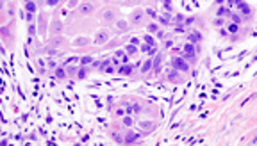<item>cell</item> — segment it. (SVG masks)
<instances>
[{
  "mask_svg": "<svg viewBox=\"0 0 257 146\" xmlns=\"http://www.w3.org/2000/svg\"><path fill=\"white\" fill-rule=\"evenodd\" d=\"M173 66L179 68V70H182V71H186V70H187L186 61H184V59H180V57H175V59H173Z\"/></svg>",
  "mask_w": 257,
  "mask_h": 146,
  "instance_id": "1",
  "label": "cell"
},
{
  "mask_svg": "<svg viewBox=\"0 0 257 146\" xmlns=\"http://www.w3.org/2000/svg\"><path fill=\"white\" fill-rule=\"evenodd\" d=\"M93 9H95V5L93 4H89V2H84L80 5V13L82 14H89V13H93Z\"/></svg>",
  "mask_w": 257,
  "mask_h": 146,
  "instance_id": "2",
  "label": "cell"
},
{
  "mask_svg": "<svg viewBox=\"0 0 257 146\" xmlns=\"http://www.w3.org/2000/svg\"><path fill=\"white\" fill-rule=\"evenodd\" d=\"M184 53H186V57H187V59H193V57H195V50H193V45L186 43V47H184Z\"/></svg>",
  "mask_w": 257,
  "mask_h": 146,
  "instance_id": "3",
  "label": "cell"
},
{
  "mask_svg": "<svg viewBox=\"0 0 257 146\" xmlns=\"http://www.w3.org/2000/svg\"><path fill=\"white\" fill-rule=\"evenodd\" d=\"M154 127H155L154 121H141L139 123V128H143V130H150V128H154Z\"/></svg>",
  "mask_w": 257,
  "mask_h": 146,
  "instance_id": "4",
  "label": "cell"
},
{
  "mask_svg": "<svg viewBox=\"0 0 257 146\" xmlns=\"http://www.w3.org/2000/svg\"><path fill=\"white\" fill-rule=\"evenodd\" d=\"M98 45H100V43H105V41H107V34H105V32H100V34H98L96 36V39H95Z\"/></svg>",
  "mask_w": 257,
  "mask_h": 146,
  "instance_id": "5",
  "label": "cell"
},
{
  "mask_svg": "<svg viewBox=\"0 0 257 146\" xmlns=\"http://www.w3.org/2000/svg\"><path fill=\"white\" fill-rule=\"evenodd\" d=\"M130 71H132V66H122V70H120L122 75H130Z\"/></svg>",
  "mask_w": 257,
  "mask_h": 146,
  "instance_id": "6",
  "label": "cell"
},
{
  "mask_svg": "<svg viewBox=\"0 0 257 146\" xmlns=\"http://www.w3.org/2000/svg\"><path fill=\"white\" fill-rule=\"evenodd\" d=\"M136 139H138V135H136V134H128V135L125 137V143H134Z\"/></svg>",
  "mask_w": 257,
  "mask_h": 146,
  "instance_id": "7",
  "label": "cell"
},
{
  "mask_svg": "<svg viewBox=\"0 0 257 146\" xmlns=\"http://www.w3.org/2000/svg\"><path fill=\"white\" fill-rule=\"evenodd\" d=\"M239 9H241V11H243L245 14H248V13H250V7H248L246 4H243V2H241V4H239Z\"/></svg>",
  "mask_w": 257,
  "mask_h": 146,
  "instance_id": "8",
  "label": "cell"
},
{
  "mask_svg": "<svg viewBox=\"0 0 257 146\" xmlns=\"http://www.w3.org/2000/svg\"><path fill=\"white\" fill-rule=\"evenodd\" d=\"M189 39L195 43V41H200V34L198 32H191V36H189Z\"/></svg>",
  "mask_w": 257,
  "mask_h": 146,
  "instance_id": "9",
  "label": "cell"
},
{
  "mask_svg": "<svg viewBox=\"0 0 257 146\" xmlns=\"http://www.w3.org/2000/svg\"><path fill=\"white\" fill-rule=\"evenodd\" d=\"M104 18L105 20H112V18H114V13H112V11H105L104 13Z\"/></svg>",
  "mask_w": 257,
  "mask_h": 146,
  "instance_id": "10",
  "label": "cell"
},
{
  "mask_svg": "<svg viewBox=\"0 0 257 146\" xmlns=\"http://www.w3.org/2000/svg\"><path fill=\"white\" fill-rule=\"evenodd\" d=\"M132 21H136V23H139V21H141V13H134V16H132Z\"/></svg>",
  "mask_w": 257,
  "mask_h": 146,
  "instance_id": "11",
  "label": "cell"
},
{
  "mask_svg": "<svg viewBox=\"0 0 257 146\" xmlns=\"http://www.w3.org/2000/svg\"><path fill=\"white\" fill-rule=\"evenodd\" d=\"M34 9H36V5H34L32 2H27V11H29V13H34Z\"/></svg>",
  "mask_w": 257,
  "mask_h": 146,
  "instance_id": "12",
  "label": "cell"
},
{
  "mask_svg": "<svg viewBox=\"0 0 257 146\" xmlns=\"http://www.w3.org/2000/svg\"><path fill=\"white\" fill-rule=\"evenodd\" d=\"M88 43V39H84V37H79L77 41H75V45H79V47H82V45H86Z\"/></svg>",
  "mask_w": 257,
  "mask_h": 146,
  "instance_id": "13",
  "label": "cell"
},
{
  "mask_svg": "<svg viewBox=\"0 0 257 146\" xmlns=\"http://www.w3.org/2000/svg\"><path fill=\"white\" fill-rule=\"evenodd\" d=\"M55 75L59 77V79H64V70H61V68H57V71H55Z\"/></svg>",
  "mask_w": 257,
  "mask_h": 146,
  "instance_id": "14",
  "label": "cell"
},
{
  "mask_svg": "<svg viewBox=\"0 0 257 146\" xmlns=\"http://www.w3.org/2000/svg\"><path fill=\"white\" fill-rule=\"evenodd\" d=\"M136 52V45H128L127 47V53H134Z\"/></svg>",
  "mask_w": 257,
  "mask_h": 146,
  "instance_id": "15",
  "label": "cell"
},
{
  "mask_svg": "<svg viewBox=\"0 0 257 146\" xmlns=\"http://www.w3.org/2000/svg\"><path fill=\"white\" fill-rule=\"evenodd\" d=\"M80 61H82V64H89V63H91V61H93V59H91V57H88V55H86V57H82V59H80Z\"/></svg>",
  "mask_w": 257,
  "mask_h": 146,
  "instance_id": "16",
  "label": "cell"
},
{
  "mask_svg": "<svg viewBox=\"0 0 257 146\" xmlns=\"http://www.w3.org/2000/svg\"><path fill=\"white\" fill-rule=\"evenodd\" d=\"M150 66H152V63H150V61H147V63L143 64V71H148V70H150Z\"/></svg>",
  "mask_w": 257,
  "mask_h": 146,
  "instance_id": "17",
  "label": "cell"
},
{
  "mask_svg": "<svg viewBox=\"0 0 257 146\" xmlns=\"http://www.w3.org/2000/svg\"><path fill=\"white\" fill-rule=\"evenodd\" d=\"M147 14H148V16H152V18H155V16H157L154 9H147Z\"/></svg>",
  "mask_w": 257,
  "mask_h": 146,
  "instance_id": "18",
  "label": "cell"
},
{
  "mask_svg": "<svg viewBox=\"0 0 257 146\" xmlns=\"http://www.w3.org/2000/svg\"><path fill=\"white\" fill-rule=\"evenodd\" d=\"M145 41H147L148 47H152V45H154V41H152V37H150V36H147V37H145Z\"/></svg>",
  "mask_w": 257,
  "mask_h": 146,
  "instance_id": "19",
  "label": "cell"
},
{
  "mask_svg": "<svg viewBox=\"0 0 257 146\" xmlns=\"http://www.w3.org/2000/svg\"><path fill=\"white\" fill-rule=\"evenodd\" d=\"M159 64H161V57H155V59H154V66L159 68Z\"/></svg>",
  "mask_w": 257,
  "mask_h": 146,
  "instance_id": "20",
  "label": "cell"
},
{
  "mask_svg": "<svg viewBox=\"0 0 257 146\" xmlns=\"http://www.w3.org/2000/svg\"><path fill=\"white\" fill-rule=\"evenodd\" d=\"M86 77V70H79V79H84Z\"/></svg>",
  "mask_w": 257,
  "mask_h": 146,
  "instance_id": "21",
  "label": "cell"
},
{
  "mask_svg": "<svg viewBox=\"0 0 257 146\" xmlns=\"http://www.w3.org/2000/svg\"><path fill=\"white\" fill-rule=\"evenodd\" d=\"M123 121H125V125H127V127H130V125H132V119H130V118H125Z\"/></svg>",
  "mask_w": 257,
  "mask_h": 146,
  "instance_id": "22",
  "label": "cell"
},
{
  "mask_svg": "<svg viewBox=\"0 0 257 146\" xmlns=\"http://www.w3.org/2000/svg\"><path fill=\"white\" fill-rule=\"evenodd\" d=\"M118 27L120 29H127V23H125V21H118Z\"/></svg>",
  "mask_w": 257,
  "mask_h": 146,
  "instance_id": "23",
  "label": "cell"
},
{
  "mask_svg": "<svg viewBox=\"0 0 257 146\" xmlns=\"http://www.w3.org/2000/svg\"><path fill=\"white\" fill-rule=\"evenodd\" d=\"M148 30H150V32H157V27H155V25H150Z\"/></svg>",
  "mask_w": 257,
  "mask_h": 146,
  "instance_id": "24",
  "label": "cell"
},
{
  "mask_svg": "<svg viewBox=\"0 0 257 146\" xmlns=\"http://www.w3.org/2000/svg\"><path fill=\"white\" fill-rule=\"evenodd\" d=\"M227 13H229L227 9H220V11H218V14H220V16H223V14H227Z\"/></svg>",
  "mask_w": 257,
  "mask_h": 146,
  "instance_id": "25",
  "label": "cell"
},
{
  "mask_svg": "<svg viewBox=\"0 0 257 146\" xmlns=\"http://www.w3.org/2000/svg\"><path fill=\"white\" fill-rule=\"evenodd\" d=\"M168 79H177V73H168Z\"/></svg>",
  "mask_w": 257,
  "mask_h": 146,
  "instance_id": "26",
  "label": "cell"
},
{
  "mask_svg": "<svg viewBox=\"0 0 257 146\" xmlns=\"http://www.w3.org/2000/svg\"><path fill=\"white\" fill-rule=\"evenodd\" d=\"M229 29H230V32H236V30H238V27H236V25H230Z\"/></svg>",
  "mask_w": 257,
  "mask_h": 146,
  "instance_id": "27",
  "label": "cell"
},
{
  "mask_svg": "<svg viewBox=\"0 0 257 146\" xmlns=\"http://www.w3.org/2000/svg\"><path fill=\"white\" fill-rule=\"evenodd\" d=\"M57 2H59V0H48V4H50V5H55Z\"/></svg>",
  "mask_w": 257,
  "mask_h": 146,
  "instance_id": "28",
  "label": "cell"
},
{
  "mask_svg": "<svg viewBox=\"0 0 257 146\" xmlns=\"http://www.w3.org/2000/svg\"><path fill=\"white\" fill-rule=\"evenodd\" d=\"M164 5L168 7V9H170V0H164Z\"/></svg>",
  "mask_w": 257,
  "mask_h": 146,
  "instance_id": "29",
  "label": "cell"
},
{
  "mask_svg": "<svg viewBox=\"0 0 257 146\" xmlns=\"http://www.w3.org/2000/svg\"><path fill=\"white\" fill-rule=\"evenodd\" d=\"M216 2H218V4H221V2H225V0H216Z\"/></svg>",
  "mask_w": 257,
  "mask_h": 146,
  "instance_id": "30",
  "label": "cell"
}]
</instances>
